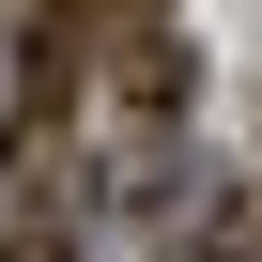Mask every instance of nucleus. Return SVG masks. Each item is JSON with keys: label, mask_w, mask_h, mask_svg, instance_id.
I'll return each instance as SVG.
<instances>
[{"label": "nucleus", "mask_w": 262, "mask_h": 262, "mask_svg": "<svg viewBox=\"0 0 262 262\" xmlns=\"http://www.w3.org/2000/svg\"><path fill=\"white\" fill-rule=\"evenodd\" d=\"M93 16H170V0H93Z\"/></svg>", "instance_id": "nucleus-2"}, {"label": "nucleus", "mask_w": 262, "mask_h": 262, "mask_svg": "<svg viewBox=\"0 0 262 262\" xmlns=\"http://www.w3.org/2000/svg\"><path fill=\"white\" fill-rule=\"evenodd\" d=\"M0 262H77V231H62V216H16V231H0Z\"/></svg>", "instance_id": "nucleus-1"}]
</instances>
